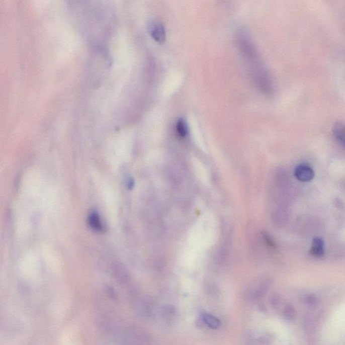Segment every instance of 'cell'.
<instances>
[{
  "label": "cell",
  "instance_id": "cell-9",
  "mask_svg": "<svg viewBox=\"0 0 345 345\" xmlns=\"http://www.w3.org/2000/svg\"><path fill=\"white\" fill-rule=\"evenodd\" d=\"M283 316L288 320H295L297 316V311L292 305H287L283 311Z\"/></svg>",
  "mask_w": 345,
  "mask_h": 345
},
{
  "label": "cell",
  "instance_id": "cell-2",
  "mask_svg": "<svg viewBox=\"0 0 345 345\" xmlns=\"http://www.w3.org/2000/svg\"><path fill=\"white\" fill-rule=\"evenodd\" d=\"M295 177L299 181L309 182L314 179L315 172L314 169L307 164H300L296 166L294 171Z\"/></svg>",
  "mask_w": 345,
  "mask_h": 345
},
{
  "label": "cell",
  "instance_id": "cell-1",
  "mask_svg": "<svg viewBox=\"0 0 345 345\" xmlns=\"http://www.w3.org/2000/svg\"><path fill=\"white\" fill-rule=\"evenodd\" d=\"M271 282L267 279H257L251 283L247 289V297L251 300H257L263 297L269 291Z\"/></svg>",
  "mask_w": 345,
  "mask_h": 345
},
{
  "label": "cell",
  "instance_id": "cell-13",
  "mask_svg": "<svg viewBox=\"0 0 345 345\" xmlns=\"http://www.w3.org/2000/svg\"><path fill=\"white\" fill-rule=\"evenodd\" d=\"M272 305L275 307H278L281 305V299L280 296L277 294L273 295L271 299Z\"/></svg>",
  "mask_w": 345,
  "mask_h": 345
},
{
  "label": "cell",
  "instance_id": "cell-6",
  "mask_svg": "<svg viewBox=\"0 0 345 345\" xmlns=\"http://www.w3.org/2000/svg\"><path fill=\"white\" fill-rule=\"evenodd\" d=\"M332 132L336 141L345 148V124L341 122L336 123L333 127Z\"/></svg>",
  "mask_w": 345,
  "mask_h": 345
},
{
  "label": "cell",
  "instance_id": "cell-8",
  "mask_svg": "<svg viewBox=\"0 0 345 345\" xmlns=\"http://www.w3.org/2000/svg\"><path fill=\"white\" fill-rule=\"evenodd\" d=\"M176 130H177L178 134L181 138H185V137L188 136V125L184 119H180V120H178L177 125H176Z\"/></svg>",
  "mask_w": 345,
  "mask_h": 345
},
{
  "label": "cell",
  "instance_id": "cell-5",
  "mask_svg": "<svg viewBox=\"0 0 345 345\" xmlns=\"http://www.w3.org/2000/svg\"><path fill=\"white\" fill-rule=\"evenodd\" d=\"M201 320L206 326L209 327L210 328L214 329V330L219 328L222 324L219 318L213 316V315L209 314V313H202L201 314Z\"/></svg>",
  "mask_w": 345,
  "mask_h": 345
},
{
  "label": "cell",
  "instance_id": "cell-11",
  "mask_svg": "<svg viewBox=\"0 0 345 345\" xmlns=\"http://www.w3.org/2000/svg\"><path fill=\"white\" fill-rule=\"evenodd\" d=\"M304 303L309 307H316L319 303V299L316 295L314 294H309L305 295L304 297Z\"/></svg>",
  "mask_w": 345,
  "mask_h": 345
},
{
  "label": "cell",
  "instance_id": "cell-3",
  "mask_svg": "<svg viewBox=\"0 0 345 345\" xmlns=\"http://www.w3.org/2000/svg\"><path fill=\"white\" fill-rule=\"evenodd\" d=\"M150 35L156 42L162 44L166 40L165 29L162 24L152 23L149 27Z\"/></svg>",
  "mask_w": 345,
  "mask_h": 345
},
{
  "label": "cell",
  "instance_id": "cell-12",
  "mask_svg": "<svg viewBox=\"0 0 345 345\" xmlns=\"http://www.w3.org/2000/svg\"><path fill=\"white\" fill-rule=\"evenodd\" d=\"M162 315L163 318L170 320L176 316V309L170 306L164 307L162 310Z\"/></svg>",
  "mask_w": 345,
  "mask_h": 345
},
{
  "label": "cell",
  "instance_id": "cell-7",
  "mask_svg": "<svg viewBox=\"0 0 345 345\" xmlns=\"http://www.w3.org/2000/svg\"><path fill=\"white\" fill-rule=\"evenodd\" d=\"M273 219L277 225H283L287 219V210L283 206L275 208L273 212Z\"/></svg>",
  "mask_w": 345,
  "mask_h": 345
},
{
  "label": "cell",
  "instance_id": "cell-14",
  "mask_svg": "<svg viewBox=\"0 0 345 345\" xmlns=\"http://www.w3.org/2000/svg\"><path fill=\"white\" fill-rule=\"evenodd\" d=\"M263 237L264 239H265V241H266V243H267V245H269V246L272 247H275V241H274V240L272 239L269 235H268V234H264Z\"/></svg>",
  "mask_w": 345,
  "mask_h": 345
},
{
  "label": "cell",
  "instance_id": "cell-10",
  "mask_svg": "<svg viewBox=\"0 0 345 345\" xmlns=\"http://www.w3.org/2000/svg\"><path fill=\"white\" fill-rule=\"evenodd\" d=\"M89 224L93 229L101 231L102 230V223H101L100 217L98 214L93 213L89 217Z\"/></svg>",
  "mask_w": 345,
  "mask_h": 345
},
{
  "label": "cell",
  "instance_id": "cell-4",
  "mask_svg": "<svg viewBox=\"0 0 345 345\" xmlns=\"http://www.w3.org/2000/svg\"><path fill=\"white\" fill-rule=\"evenodd\" d=\"M325 253L324 241L320 237H315L313 239L312 246L309 249V254L312 257L320 258L324 256Z\"/></svg>",
  "mask_w": 345,
  "mask_h": 345
}]
</instances>
